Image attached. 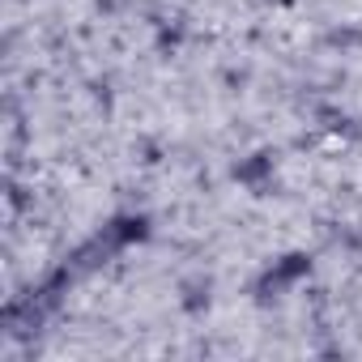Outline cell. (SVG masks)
Instances as JSON below:
<instances>
[{"label": "cell", "instance_id": "1", "mask_svg": "<svg viewBox=\"0 0 362 362\" xmlns=\"http://www.w3.org/2000/svg\"><path fill=\"white\" fill-rule=\"evenodd\" d=\"M307 269H311V260H307L303 252H290V256H281V260L269 269L264 286H286V281H298V277H307Z\"/></svg>", "mask_w": 362, "mask_h": 362}, {"label": "cell", "instance_id": "2", "mask_svg": "<svg viewBox=\"0 0 362 362\" xmlns=\"http://www.w3.org/2000/svg\"><path fill=\"white\" fill-rule=\"evenodd\" d=\"M264 175H273V158H269V153H252L247 162L235 166V179H239V184H260Z\"/></svg>", "mask_w": 362, "mask_h": 362}, {"label": "cell", "instance_id": "3", "mask_svg": "<svg viewBox=\"0 0 362 362\" xmlns=\"http://www.w3.org/2000/svg\"><path fill=\"white\" fill-rule=\"evenodd\" d=\"M145 230H149L145 218H119L111 226V243H136V239H145Z\"/></svg>", "mask_w": 362, "mask_h": 362}]
</instances>
